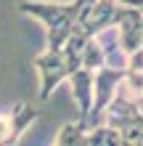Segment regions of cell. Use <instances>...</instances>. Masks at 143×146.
<instances>
[{"instance_id":"cell-1","label":"cell","mask_w":143,"mask_h":146,"mask_svg":"<svg viewBox=\"0 0 143 146\" xmlns=\"http://www.w3.org/2000/svg\"><path fill=\"white\" fill-rule=\"evenodd\" d=\"M103 122L119 133V143L140 146L143 141V117H140V96L130 93L119 82V90L103 109Z\"/></svg>"},{"instance_id":"cell-2","label":"cell","mask_w":143,"mask_h":146,"mask_svg":"<svg viewBox=\"0 0 143 146\" xmlns=\"http://www.w3.org/2000/svg\"><path fill=\"white\" fill-rule=\"evenodd\" d=\"M21 13L35 16L48 29V48L61 50L74 27V5L72 3H50V0H24L19 5Z\"/></svg>"},{"instance_id":"cell-3","label":"cell","mask_w":143,"mask_h":146,"mask_svg":"<svg viewBox=\"0 0 143 146\" xmlns=\"http://www.w3.org/2000/svg\"><path fill=\"white\" fill-rule=\"evenodd\" d=\"M35 69L40 74V101H45L50 93L66 80V74H69L64 53L61 50H50V48H45L43 53L35 58Z\"/></svg>"},{"instance_id":"cell-4","label":"cell","mask_w":143,"mask_h":146,"mask_svg":"<svg viewBox=\"0 0 143 146\" xmlns=\"http://www.w3.org/2000/svg\"><path fill=\"white\" fill-rule=\"evenodd\" d=\"M114 24H117V35H119V45H122V50L127 56L143 45V16H140V8L122 5Z\"/></svg>"},{"instance_id":"cell-5","label":"cell","mask_w":143,"mask_h":146,"mask_svg":"<svg viewBox=\"0 0 143 146\" xmlns=\"http://www.w3.org/2000/svg\"><path fill=\"white\" fill-rule=\"evenodd\" d=\"M66 80H69L74 101L80 106V119H85V114L90 111V104H93V72L85 66H77L74 72L66 74Z\"/></svg>"},{"instance_id":"cell-6","label":"cell","mask_w":143,"mask_h":146,"mask_svg":"<svg viewBox=\"0 0 143 146\" xmlns=\"http://www.w3.org/2000/svg\"><path fill=\"white\" fill-rule=\"evenodd\" d=\"M37 117H40V111H37L35 106L24 104V101L13 104L11 114H8V127H11V143H16V141H19L21 135L29 130V125L35 122Z\"/></svg>"},{"instance_id":"cell-7","label":"cell","mask_w":143,"mask_h":146,"mask_svg":"<svg viewBox=\"0 0 143 146\" xmlns=\"http://www.w3.org/2000/svg\"><path fill=\"white\" fill-rule=\"evenodd\" d=\"M85 143H98V146H109V143H119V133L114 130L111 125L106 122H98L93 127H88L85 130Z\"/></svg>"},{"instance_id":"cell-8","label":"cell","mask_w":143,"mask_h":146,"mask_svg":"<svg viewBox=\"0 0 143 146\" xmlns=\"http://www.w3.org/2000/svg\"><path fill=\"white\" fill-rule=\"evenodd\" d=\"M85 122L77 119V122H66L56 135V143L58 146H69V143H85Z\"/></svg>"},{"instance_id":"cell-9","label":"cell","mask_w":143,"mask_h":146,"mask_svg":"<svg viewBox=\"0 0 143 146\" xmlns=\"http://www.w3.org/2000/svg\"><path fill=\"white\" fill-rule=\"evenodd\" d=\"M80 66H85V69H90V72H96L98 66H103V53H101L98 42L93 37H90L85 45H82V50H80Z\"/></svg>"}]
</instances>
